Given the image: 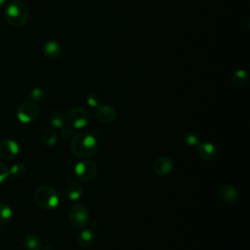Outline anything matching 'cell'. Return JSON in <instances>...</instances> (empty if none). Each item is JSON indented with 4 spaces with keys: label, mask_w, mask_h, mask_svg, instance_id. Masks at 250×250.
I'll return each instance as SVG.
<instances>
[{
    "label": "cell",
    "mask_w": 250,
    "mask_h": 250,
    "mask_svg": "<svg viewBox=\"0 0 250 250\" xmlns=\"http://www.w3.org/2000/svg\"><path fill=\"white\" fill-rule=\"evenodd\" d=\"M13 217L12 208L6 203H0V224L8 223Z\"/></svg>",
    "instance_id": "cell-19"
},
{
    "label": "cell",
    "mask_w": 250,
    "mask_h": 250,
    "mask_svg": "<svg viewBox=\"0 0 250 250\" xmlns=\"http://www.w3.org/2000/svg\"><path fill=\"white\" fill-rule=\"evenodd\" d=\"M98 173V166L94 161L82 160L74 167L75 177L81 182H89L93 180Z\"/></svg>",
    "instance_id": "cell-6"
},
{
    "label": "cell",
    "mask_w": 250,
    "mask_h": 250,
    "mask_svg": "<svg viewBox=\"0 0 250 250\" xmlns=\"http://www.w3.org/2000/svg\"><path fill=\"white\" fill-rule=\"evenodd\" d=\"M248 81V73L244 69H237L231 75V82L240 87L244 86Z\"/></svg>",
    "instance_id": "cell-18"
},
{
    "label": "cell",
    "mask_w": 250,
    "mask_h": 250,
    "mask_svg": "<svg viewBox=\"0 0 250 250\" xmlns=\"http://www.w3.org/2000/svg\"><path fill=\"white\" fill-rule=\"evenodd\" d=\"M70 149L77 157L90 158L98 150V142L90 133L79 132L71 138Z\"/></svg>",
    "instance_id": "cell-1"
},
{
    "label": "cell",
    "mask_w": 250,
    "mask_h": 250,
    "mask_svg": "<svg viewBox=\"0 0 250 250\" xmlns=\"http://www.w3.org/2000/svg\"><path fill=\"white\" fill-rule=\"evenodd\" d=\"M20 151L19 144L14 140H3L0 142V158L10 160L14 158Z\"/></svg>",
    "instance_id": "cell-8"
},
{
    "label": "cell",
    "mask_w": 250,
    "mask_h": 250,
    "mask_svg": "<svg viewBox=\"0 0 250 250\" xmlns=\"http://www.w3.org/2000/svg\"><path fill=\"white\" fill-rule=\"evenodd\" d=\"M23 245L26 250H40L42 246V242L39 236H37L36 234L30 233L24 237Z\"/></svg>",
    "instance_id": "cell-16"
},
{
    "label": "cell",
    "mask_w": 250,
    "mask_h": 250,
    "mask_svg": "<svg viewBox=\"0 0 250 250\" xmlns=\"http://www.w3.org/2000/svg\"><path fill=\"white\" fill-rule=\"evenodd\" d=\"M62 53V47L57 41H48L44 44L43 47V54L46 58L50 60H55L60 57Z\"/></svg>",
    "instance_id": "cell-13"
},
{
    "label": "cell",
    "mask_w": 250,
    "mask_h": 250,
    "mask_svg": "<svg viewBox=\"0 0 250 250\" xmlns=\"http://www.w3.org/2000/svg\"><path fill=\"white\" fill-rule=\"evenodd\" d=\"M41 139L46 146H55L58 140V135L56 130L53 128H45L41 133Z\"/></svg>",
    "instance_id": "cell-17"
},
{
    "label": "cell",
    "mask_w": 250,
    "mask_h": 250,
    "mask_svg": "<svg viewBox=\"0 0 250 250\" xmlns=\"http://www.w3.org/2000/svg\"><path fill=\"white\" fill-rule=\"evenodd\" d=\"M184 140H185V143L187 145H188L189 146H196L200 143L199 137L197 136V134H195L193 132L186 133L184 136Z\"/></svg>",
    "instance_id": "cell-22"
},
{
    "label": "cell",
    "mask_w": 250,
    "mask_h": 250,
    "mask_svg": "<svg viewBox=\"0 0 250 250\" xmlns=\"http://www.w3.org/2000/svg\"><path fill=\"white\" fill-rule=\"evenodd\" d=\"M86 102L91 107H98L101 104V98L97 93H90L86 98Z\"/></svg>",
    "instance_id": "cell-23"
},
{
    "label": "cell",
    "mask_w": 250,
    "mask_h": 250,
    "mask_svg": "<svg viewBox=\"0 0 250 250\" xmlns=\"http://www.w3.org/2000/svg\"><path fill=\"white\" fill-rule=\"evenodd\" d=\"M153 172L158 176L168 175L174 168L173 160L167 156H161L157 158L153 163Z\"/></svg>",
    "instance_id": "cell-12"
},
{
    "label": "cell",
    "mask_w": 250,
    "mask_h": 250,
    "mask_svg": "<svg viewBox=\"0 0 250 250\" xmlns=\"http://www.w3.org/2000/svg\"><path fill=\"white\" fill-rule=\"evenodd\" d=\"M196 150L199 157L205 161H213L218 156L217 146L210 142L199 143L196 146Z\"/></svg>",
    "instance_id": "cell-9"
},
{
    "label": "cell",
    "mask_w": 250,
    "mask_h": 250,
    "mask_svg": "<svg viewBox=\"0 0 250 250\" xmlns=\"http://www.w3.org/2000/svg\"><path fill=\"white\" fill-rule=\"evenodd\" d=\"M83 193V188L80 186V184L72 182L70 184L67 185V187L65 188V195L68 199L75 201L77 199H79L81 197Z\"/></svg>",
    "instance_id": "cell-15"
},
{
    "label": "cell",
    "mask_w": 250,
    "mask_h": 250,
    "mask_svg": "<svg viewBox=\"0 0 250 250\" xmlns=\"http://www.w3.org/2000/svg\"><path fill=\"white\" fill-rule=\"evenodd\" d=\"M34 200L40 208L51 210L58 206L59 195L54 188L44 185L36 188L34 192Z\"/></svg>",
    "instance_id": "cell-3"
},
{
    "label": "cell",
    "mask_w": 250,
    "mask_h": 250,
    "mask_svg": "<svg viewBox=\"0 0 250 250\" xmlns=\"http://www.w3.org/2000/svg\"><path fill=\"white\" fill-rule=\"evenodd\" d=\"M77 242L81 247H90L95 242V234L90 229H83L77 235Z\"/></svg>",
    "instance_id": "cell-14"
},
{
    "label": "cell",
    "mask_w": 250,
    "mask_h": 250,
    "mask_svg": "<svg viewBox=\"0 0 250 250\" xmlns=\"http://www.w3.org/2000/svg\"><path fill=\"white\" fill-rule=\"evenodd\" d=\"M30 97L35 102H42L45 99V92L41 88H35L31 91Z\"/></svg>",
    "instance_id": "cell-24"
},
{
    "label": "cell",
    "mask_w": 250,
    "mask_h": 250,
    "mask_svg": "<svg viewBox=\"0 0 250 250\" xmlns=\"http://www.w3.org/2000/svg\"><path fill=\"white\" fill-rule=\"evenodd\" d=\"M4 17L11 25L15 27H21L27 23L29 14L24 4H22L21 1L15 0L11 2L5 9Z\"/></svg>",
    "instance_id": "cell-2"
},
{
    "label": "cell",
    "mask_w": 250,
    "mask_h": 250,
    "mask_svg": "<svg viewBox=\"0 0 250 250\" xmlns=\"http://www.w3.org/2000/svg\"><path fill=\"white\" fill-rule=\"evenodd\" d=\"M89 111L81 106L71 108L66 115V122L73 129L84 128L90 121Z\"/></svg>",
    "instance_id": "cell-5"
},
{
    "label": "cell",
    "mask_w": 250,
    "mask_h": 250,
    "mask_svg": "<svg viewBox=\"0 0 250 250\" xmlns=\"http://www.w3.org/2000/svg\"><path fill=\"white\" fill-rule=\"evenodd\" d=\"M61 136L63 138V139H69L71 136H72V130L70 127L68 126H63L61 128Z\"/></svg>",
    "instance_id": "cell-26"
},
{
    "label": "cell",
    "mask_w": 250,
    "mask_h": 250,
    "mask_svg": "<svg viewBox=\"0 0 250 250\" xmlns=\"http://www.w3.org/2000/svg\"><path fill=\"white\" fill-rule=\"evenodd\" d=\"M10 175V169L6 164L0 161V184L3 183Z\"/></svg>",
    "instance_id": "cell-25"
},
{
    "label": "cell",
    "mask_w": 250,
    "mask_h": 250,
    "mask_svg": "<svg viewBox=\"0 0 250 250\" xmlns=\"http://www.w3.org/2000/svg\"><path fill=\"white\" fill-rule=\"evenodd\" d=\"M6 3V0H0V8H2Z\"/></svg>",
    "instance_id": "cell-27"
},
{
    "label": "cell",
    "mask_w": 250,
    "mask_h": 250,
    "mask_svg": "<svg viewBox=\"0 0 250 250\" xmlns=\"http://www.w3.org/2000/svg\"><path fill=\"white\" fill-rule=\"evenodd\" d=\"M219 197L226 203L233 204L239 199V192L233 186L229 184L222 185L218 189Z\"/></svg>",
    "instance_id": "cell-10"
},
{
    "label": "cell",
    "mask_w": 250,
    "mask_h": 250,
    "mask_svg": "<svg viewBox=\"0 0 250 250\" xmlns=\"http://www.w3.org/2000/svg\"><path fill=\"white\" fill-rule=\"evenodd\" d=\"M96 116L100 122L104 124H109L114 122V120L116 119L117 113H116V110L111 105L103 104L98 106L96 111Z\"/></svg>",
    "instance_id": "cell-11"
},
{
    "label": "cell",
    "mask_w": 250,
    "mask_h": 250,
    "mask_svg": "<svg viewBox=\"0 0 250 250\" xmlns=\"http://www.w3.org/2000/svg\"><path fill=\"white\" fill-rule=\"evenodd\" d=\"M39 115V107L35 102H23L18 108L17 117L22 123H30Z\"/></svg>",
    "instance_id": "cell-7"
},
{
    "label": "cell",
    "mask_w": 250,
    "mask_h": 250,
    "mask_svg": "<svg viewBox=\"0 0 250 250\" xmlns=\"http://www.w3.org/2000/svg\"><path fill=\"white\" fill-rule=\"evenodd\" d=\"M51 124L56 128H62L64 126V117L61 112H54L50 118Z\"/></svg>",
    "instance_id": "cell-21"
},
{
    "label": "cell",
    "mask_w": 250,
    "mask_h": 250,
    "mask_svg": "<svg viewBox=\"0 0 250 250\" xmlns=\"http://www.w3.org/2000/svg\"><path fill=\"white\" fill-rule=\"evenodd\" d=\"M90 220L89 210L83 204L73 205L68 212V221L75 229L85 228Z\"/></svg>",
    "instance_id": "cell-4"
},
{
    "label": "cell",
    "mask_w": 250,
    "mask_h": 250,
    "mask_svg": "<svg viewBox=\"0 0 250 250\" xmlns=\"http://www.w3.org/2000/svg\"><path fill=\"white\" fill-rule=\"evenodd\" d=\"M25 173H26V168L21 163H16L10 169V174L15 178H21L25 175Z\"/></svg>",
    "instance_id": "cell-20"
}]
</instances>
